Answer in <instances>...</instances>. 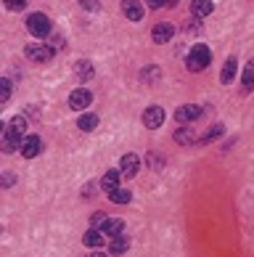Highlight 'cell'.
Here are the masks:
<instances>
[{"mask_svg":"<svg viewBox=\"0 0 254 257\" xmlns=\"http://www.w3.org/2000/svg\"><path fill=\"white\" fill-rule=\"evenodd\" d=\"M212 11H214L212 0H193V3H191V14L193 16H209Z\"/></svg>","mask_w":254,"mask_h":257,"instance_id":"2e32d148","label":"cell"},{"mask_svg":"<svg viewBox=\"0 0 254 257\" xmlns=\"http://www.w3.org/2000/svg\"><path fill=\"white\" fill-rule=\"evenodd\" d=\"M74 72H77L80 80H90L93 77V64L90 61H77L74 64Z\"/></svg>","mask_w":254,"mask_h":257,"instance_id":"ac0fdd59","label":"cell"},{"mask_svg":"<svg viewBox=\"0 0 254 257\" xmlns=\"http://www.w3.org/2000/svg\"><path fill=\"white\" fill-rule=\"evenodd\" d=\"M148 3H151V8H162V6L169 3V0H148Z\"/></svg>","mask_w":254,"mask_h":257,"instance_id":"4316f807","label":"cell"},{"mask_svg":"<svg viewBox=\"0 0 254 257\" xmlns=\"http://www.w3.org/2000/svg\"><path fill=\"white\" fill-rule=\"evenodd\" d=\"M40 149H43V141L40 138H37V136H27L22 141V146H19V154L27 157V159H32V157L40 154Z\"/></svg>","mask_w":254,"mask_h":257,"instance_id":"8992f818","label":"cell"},{"mask_svg":"<svg viewBox=\"0 0 254 257\" xmlns=\"http://www.w3.org/2000/svg\"><path fill=\"white\" fill-rule=\"evenodd\" d=\"M236 59H233V56H230V59L228 61H225V66H222V74H220V82L222 85H230L233 80H236Z\"/></svg>","mask_w":254,"mask_h":257,"instance_id":"9a60e30c","label":"cell"},{"mask_svg":"<svg viewBox=\"0 0 254 257\" xmlns=\"http://www.w3.org/2000/svg\"><path fill=\"white\" fill-rule=\"evenodd\" d=\"M24 56L30 61H35V64H45V61H51L53 59V51L48 48V45H40V43H30L24 48Z\"/></svg>","mask_w":254,"mask_h":257,"instance_id":"3957f363","label":"cell"},{"mask_svg":"<svg viewBox=\"0 0 254 257\" xmlns=\"http://www.w3.org/2000/svg\"><path fill=\"white\" fill-rule=\"evenodd\" d=\"M101 231L109 236V239H114V236H122L125 233V220H119V217H106L101 225Z\"/></svg>","mask_w":254,"mask_h":257,"instance_id":"ba28073f","label":"cell"},{"mask_svg":"<svg viewBox=\"0 0 254 257\" xmlns=\"http://www.w3.org/2000/svg\"><path fill=\"white\" fill-rule=\"evenodd\" d=\"M8 98H11V82L3 80L0 82V101H8Z\"/></svg>","mask_w":254,"mask_h":257,"instance_id":"7402d4cb","label":"cell"},{"mask_svg":"<svg viewBox=\"0 0 254 257\" xmlns=\"http://www.w3.org/2000/svg\"><path fill=\"white\" fill-rule=\"evenodd\" d=\"M222 125H214V127H209V136H206V141H212V138H220L222 136Z\"/></svg>","mask_w":254,"mask_h":257,"instance_id":"cb8c5ba5","label":"cell"},{"mask_svg":"<svg viewBox=\"0 0 254 257\" xmlns=\"http://www.w3.org/2000/svg\"><path fill=\"white\" fill-rule=\"evenodd\" d=\"M119 175H122V170H109V173L101 178V188H103V191H106V194L117 191V188H119Z\"/></svg>","mask_w":254,"mask_h":257,"instance_id":"7c38bea8","label":"cell"},{"mask_svg":"<svg viewBox=\"0 0 254 257\" xmlns=\"http://www.w3.org/2000/svg\"><path fill=\"white\" fill-rule=\"evenodd\" d=\"M119 167H122V175H127V178H133L138 175V167H140V159L135 154H125L119 162Z\"/></svg>","mask_w":254,"mask_h":257,"instance_id":"8fae6325","label":"cell"},{"mask_svg":"<svg viewBox=\"0 0 254 257\" xmlns=\"http://www.w3.org/2000/svg\"><path fill=\"white\" fill-rule=\"evenodd\" d=\"M77 127L80 130H85V133H90V130H96L98 127V117L96 114H80V119H77Z\"/></svg>","mask_w":254,"mask_h":257,"instance_id":"e0dca14e","label":"cell"},{"mask_svg":"<svg viewBox=\"0 0 254 257\" xmlns=\"http://www.w3.org/2000/svg\"><path fill=\"white\" fill-rule=\"evenodd\" d=\"M209 48L206 45H193L191 51H188V59H185V64H188V69L191 72H201V69H206L209 66Z\"/></svg>","mask_w":254,"mask_h":257,"instance_id":"6da1fadb","label":"cell"},{"mask_svg":"<svg viewBox=\"0 0 254 257\" xmlns=\"http://www.w3.org/2000/svg\"><path fill=\"white\" fill-rule=\"evenodd\" d=\"M109 199H111V202H117V204H127L130 199H133V194H130L127 188H117V191L109 194Z\"/></svg>","mask_w":254,"mask_h":257,"instance_id":"d6986e66","label":"cell"},{"mask_svg":"<svg viewBox=\"0 0 254 257\" xmlns=\"http://www.w3.org/2000/svg\"><path fill=\"white\" fill-rule=\"evenodd\" d=\"M80 6L85 8V11H96V8H98V0H80Z\"/></svg>","mask_w":254,"mask_h":257,"instance_id":"d4e9b609","label":"cell"},{"mask_svg":"<svg viewBox=\"0 0 254 257\" xmlns=\"http://www.w3.org/2000/svg\"><path fill=\"white\" fill-rule=\"evenodd\" d=\"M6 8H11V11H22V8L27 6V0H3Z\"/></svg>","mask_w":254,"mask_h":257,"instance_id":"603a6c76","label":"cell"},{"mask_svg":"<svg viewBox=\"0 0 254 257\" xmlns=\"http://www.w3.org/2000/svg\"><path fill=\"white\" fill-rule=\"evenodd\" d=\"M82 244H85V246H96V249H98V246L106 244V233H103V231H96V228H90V231L82 236Z\"/></svg>","mask_w":254,"mask_h":257,"instance_id":"4fadbf2b","label":"cell"},{"mask_svg":"<svg viewBox=\"0 0 254 257\" xmlns=\"http://www.w3.org/2000/svg\"><path fill=\"white\" fill-rule=\"evenodd\" d=\"M88 257H109V254H103V252H93V254H88Z\"/></svg>","mask_w":254,"mask_h":257,"instance_id":"83f0119b","label":"cell"},{"mask_svg":"<svg viewBox=\"0 0 254 257\" xmlns=\"http://www.w3.org/2000/svg\"><path fill=\"white\" fill-rule=\"evenodd\" d=\"M143 125L148 130H156V127H162L164 125V109L162 106H148L143 111Z\"/></svg>","mask_w":254,"mask_h":257,"instance_id":"277c9868","label":"cell"},{"mask_svg":"<svg viewBox=\"0 0 254 257\" xmlns=\"http://www.w3.org/2000/svg\"><path fill=\"white\" fill-rule=\"evenodd\" d=\"M27 30H30V35H35V37H48L51 35V19L45 14H32L30 19H27Z\"/></svg>","mask_w":254,"mask_h":257,"instance_id":"7a4b0ae2","label":"cell"},{"mask_svg":"<svg viewBox=\"0 0 254 257\" xmlns=\"http://www.w3.org/2000/svg\"><path fill=\"white\" fill-rule=\"evenodd\" d=\"M175 138H177V144H193V130L180 127V130L175 133Z\"/></svg>","mask_w":254,"mask_h":257,"instance_id":"ffe728a7","label":"cell"},{"mask_svg":"<svg viewBox=\"0 0 254 257\" xmlns=\"http://www.w3.org/2000/svg\"><path fill=\"white\" fill-rule=\"evenodd\" d=\"M172 35H175V27L169 24V22H162V24H156L154 27V43H159V45H164V43H169L172 40Z\"/></svg>","mask_w":254,"mask_h":257,"instance_id":"9c48e42d","label":"cell"},{"mask_svg":"<svg viewBox=\"0 0 254 257\" xmlns=\"http://www.w3.org/2000/svg\"><path fill=\"white\" fill-rule=\"evenodd\" d=\"M122 14H125L130 22H140L143 19V6L138 0H122Z\"/></svg>","mask_w":254,"mask_h":257,"instance_id":"30bf717a","label":"cell"},{"mask_svg":"<svg viewBox=\"0 0 254 257\" xmlns=\"http://www.w3.org/2000/svg\"><path fill=\"white\" fill-rule=\"evenodd\" d=\"M103 220H106V217H103V212H96V215H93V223H96V225H103Z\"/></svg>","mask_w":254,"mask_h":257,"instance_id":"484cf974","label":"cell"},{"mask_svg":"<svg viewBox=\"0 0 254 257\" xmlns=\"http://www.w3.org/2000/svg\"><path fill=\"white\" fill-rule=\"evenodd\" d=\"M93 103V93L88 88H77V90H72V96H69V106L72 109H88Z\"/></svg>","mask_w":254,"mask_h":257,"instance_id":"5b68a950","label":"cell"},{"mask_svg":"<svg viewBox=\"0 0 254 257\" xmlns=\"http://www.w3.org/2000/svg\"><path fill=\"white\" fill-rule=\"evenodd\" d=\"M243 85H246V88H251V85H254V59L243 66Z\"/></svg>","mask_w":254,"mask_h":257,"instance_id":"44dd1931","label":"cell"},{"mask_svg":"<svg viewBox=\"0 0 254 257\" xmlns=\"http://www.w3.org/2000/svg\"><path fill=\"white\" fill-rule=\"evenodd\" d=\"M130 249V236H114V239L109 241V252L111 254H122V252H127Z\"/></svg>","mask_w":254,"mask_h":257,"instance_id":"5bb4252c","label":"cell"},{"mask_svg":"<svg viewBox=\"0 0 254 257\" xmlns=\"http://www.w3.org/2000/svg\"><path fill=\"white\" fill-rule=\"evenodd\" d=\"M201 117V106H196V103H183L180 109L175 111V119L177 122H193Z\"/></svg>","mask_w":254,"mask_h":257,"instance_id":"52a82bcc","label":"cell"}]
</instances>
